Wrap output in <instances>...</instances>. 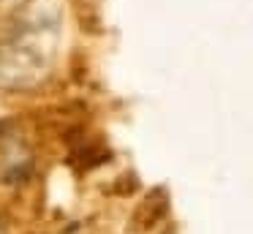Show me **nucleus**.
Masks as SVG:
<instances>
[]
</instances>
